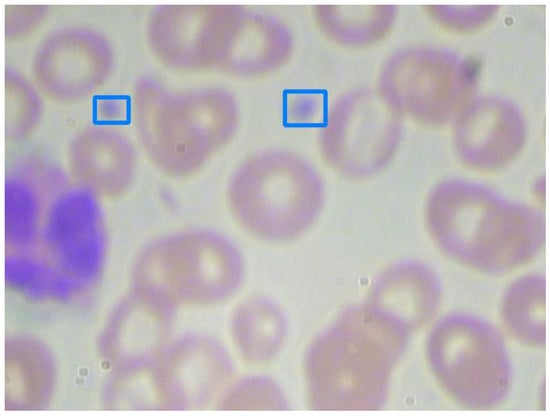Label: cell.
I'll use <instances>...</instances> for the list:
<instances>
[{"instance_id": "1", "label": "cell", "mask_w": 550, "mask_h": 416, "mask_svg": "<svg viewBox=\"0 0 550 416\" xmlns=\"http://www.w3.org/2000/svg\"><path fill=\"white\" fill-rule=\"evenodd\" d=\"M424 221L442 254L488 276H504L526 266L546 241V221L538 209L462 178L432 188Z\"/></svg>"}, {"instance_id": "2", "label": "cell", "mask_w": 550, "mask_h": 416, "mask_svg": "<svg viewBox=\"0 0 550 416\" xmlns=\"http://www.w3.org/2000/svg\"><path fill=\"white\" fill-rule=\"evenodd\" d=\"M411 334L367 303L343 312L305 354L309 406L317 410L380 409Z\"/></svg>"}, {"instance_id": "3", "label": "cell", "mask_w": 550, "mask_h": 416, "mask_svg": "<svg viewBox=\"0 0 550 416\" xmlns=\"http://www.w3.org/2000/svg\"><path fill=\"white\" fill-rule=\"evenodd\" d=\"M129 112L143 153L173 179L206 166L234 137L240 119L236 98L224 88L171 91L150 77L135 83Z\"/></svg>"}, {"instance_id": "4", "label": "cell", "mask_w": 550, "mask_h": 416, "mask_svg": "<svg viewBox=\"0 0 550 416\" xmlns=\"http://www.w3.org/2000/svg\"><path fill=\"white\" fill-rule=\"evenodd\" d=\"M323 201L317 170L284 149L251 155L234 170L227 185L234 221L252 238L271 245L302 237L317 220Z\"/></svg>"}, {"instance_id": "5", "label": "cell", "mask_w": 550, "mask_h": 416, "mask_svg": "<svg viewBox=\"0 0 550 416\" xmlns=\"http://www.w3.org/2000/svg\"><path fill=\"white\" fill-rule=\"evenodd\" d=\"M240 252L225 236L194 229L163 236L141 250L133 290L167 307L212 308L231 300L243 281Z\"/></svg>"}, {"instance_id": "6", "label": "cell", "mask_w": 550, "mask_h": 416, "mask_svg": "<svg viewBox=\"0 0 550 416\" xmlns=\"http://www.w3.org/2000/svg\"><path fill=\"white\" fill-rule=\"evenodd\" d=\"M425 357L437 383L458 406H500L512 386V365L500 333L473 314L452 313L437 321L425 342Z\"/></svg>"}, {"instance_id": "7", "label": "cell", "mask_w": 550, "mask_h": 416, "mask_svg": "<svg viewBox=\"0 0 550 416\" xmlns=\"http://www.w3.org/2000/svg\"><path fill=\"white\" fill-rule=\"evenodd\" d=\"M477 64L438 46H415L390 56L376 90L400 117L429 127L452 123L474 98Z\"/></svg>"}, {"instance_id": "8", "label": "cell", "mask_w": 550, "mask_h": 416, "mask_svg": "<svg viewBox=\"0 0 550 416\" xmlns=\"http://www.w3.org/2000/svg\"><path fill=\"white\" fill-rule=\"evenodd\" d=\"M402 136L401 117L377 91H346L330 106L318 134L324 163L350 180H367L391 163Z\"/></svg>"}, {"instance_id": "9", "label": "cell", "mask_w": 550, "mask_h": 416, "mask_svg": "<svg viewBox=\"0 0 550 416\" xmlns=\"http://www.w3.org/2000/svg\"><path fill=\"white\" fill-rule=\"evenodd\" d=\"M244 8L231 4H159L148 13L145 39L165 67L183 73L222 70Z\"/></svg>"}, {"instance_id": "10", "label": "cell", "mask_w": 550, "mask_h": 416, "mask_svg": "<svg viewBox=\"0 0 550 416\" xmlns=\"http://www.w3.org/2000/svg\"><path fill=\"white\" fill-rule=\"evenodd\" d=\"M113 66L114 50L108 38L81 24L63 25L48 32L31 59L36 88L63 104L94 94L108 80Z\"/></svg>"}, {"instance_id": "11", "label": "cell", "mask_w": 550, "mask_h": 416, "mask_svg": "<svg viewBox=\"0 0 550 416\" xmlns=\"http://www.w3.org/2000/svg\"><path fill=\"white\" fill-rule=\"evenodd\" d=\"M232 374L228 351L201 334L170 339L148 369L154 405L162 409L205 408L221 399Z\"/></svg>"}, {"instance_id": "12", "label": "cell", "mask_w": 550, "mask_h": 416, "mask_svg": "<svg viewBox=\"0 0 550 416\" xmlns=\"http://www.w3.org/2000/svg\"><path fill=\"white\" fill-rule=\"evenodd\" d=\"M452 124L455 154L465 167L476 172L506 168L522 152L527 139L520 109L498 96L473 98Z\"/></svg>"}, {"instance_id": "13", "label": "cell", "mask_w": 550, "mask_h": 416, "mask_svg": "<svg viewBox=\"0 0 550 416\" xmlns=\"http://www.w3.org/2000/svg\"><path fill=\"white\" fill-rule=\"evenodd\" d=\"M174 312L132 290L106 320L99 339L100 354L116 372L147 369L170 340Z\"/></svg>"}, {"instance_id": "14", "label": "cell", "mask_w": 550, "mask_h": 416, "mask_svg": "<svg viewBox=\"0 0 550 416\" xmlns=\"http://www.w3.org/2000/svg\"><path fill=\"white\" fill-rule=\"evenodd\" d=\"M66 161L70 175L80 186L109 200L129 191L138 168L135 145L109 123L92 124L78 131L68 144Z\"/></svg>"}, {"instance_id": "15", "label": "cell", "mask_w": 550, "mask_h": 416, "mask_svg": "<svg viewBox=\"0 0 550 416\" xmlns=\"http://www.w3.org/2000/svg\"><path fill=\"white\" fill-rule=\"evenodd\" d=\"M441 298V284L434 270L419 261L406 260L390 265L377 276L367 304L413 333L434 318Z\"/></svg>"}, {"instance_id": "16", "label": "cell", "mask_w": 550, "mask_h": 416, "mask_svg": "<svg viewBox=\"0 0 550 416\" xmlns=\"http://www.w3.org/2000/svg\"><path fill=\"white\" fill-rule=\"evenodd\" d=\"M57 366L50 349L26 334L4 344V407L11 411L46 408L55 393Z\"/></svg>"}, {"instance_id": "17", "label": "cell", "mask_w": 550, "mask_h": 416, "mask_svg": "<svg viewBox=\"0 0 550 416\" xmlns=\"http://www.w3.org/2000/svg\"><path fill=\"white\" fill-rule=\"evenodd\" d=\"M294 36L281 18L244 8L223 72L239 78L270 74L292 56Z\"/></svg>"}, {"instance_id": "18", "label": "cell", "mask_w": 550, "mask_h": 416, "mask_svg": "<svg viewBox=\"0 0 550 416\" xmlns=\"http://www.w3.org/2000/svg\"><path fill=\"white\" fill-rule=\"evenodd\" d=\"M229 329L241 358L251 365H264L281 350L287 325L281 309L274 302L252 297L234 309Z\"/></svg>"}, {"instance_id": "19", "label": "cell", "mask_w": 550, "mask_h": 416, "mask_svg": "<svg viewBox=\"0 0 550 416\" xmlns=\"http://www.w3.org/2000/svg\"><path fill=\"white\" fill-rule=\"evenodd\" d=\"M316 26L332 42L348 48H367L382 41L391 31L396 8L387 4L314 6Z\"/></svg>"}, {"instance_id": "20", "label": "cell", "mask_w": 550, "mask_h": 416, "mask_svg": "<svg viewBox=\"0 0 550 416\" xmlns=\"http://www.w3.org/2000/svg\"><path fill=\"white\" fill-rule=\"evenodd\" d=\"M500 317L521 344L535 349L546 345V280L538 273L515 279L504 291Z\"/></svg>"}, {"instance_id": "21", "label": "cell", "mask_w": 550, "mask_h": 416, "mask_svg": "<svg viewBox=\"0 0 550 416\" xmlns=\"http://www.w3.org/2000/svg\"><path fill=\"white\" fill-rule=\"evenodd\" d=\"M39 90L20 72L6 67L4 72V134L10 142L33 134L42 117Z\"/></svg>"}, {"instance_id": "22", "label": "cell", "mask_w": 550, "mask_h": 416, "mask_svg": "<svg viewBox=\"0 0 550 416\" xmlns=\"http://www.w3.org/2000/svg\"><path fill=\"white\" fill-rule=\"evenodd\" d=\"M219 407L227 410L285 409L286 398L281 388L262 376L242 379L230 386L221 397Z\"/></svg>"}, {"instance_id": "23", "label": "cell", "mask_w": 550, "mask_h": 416, "mask_svg": "<svg viewBox=\"0 0 550 416\" xmlns=\"http://www.w3.org/2000/svg\"><path fill=\"white\" fill-rule=\"evenodd\" d=\"M430 16L444 28L472 32L482 28L495 15L493 5H428Z\"/></svg>"}, {"instance_id": "24", "label": "cell", "mask_w": 550, "mask_h": 416, "mask_svg": "<svg viewBox=\"0 0 550 416\" xmlns=\"http://www.w3.org/2000/svg\"><path fill=\"white\" fill-rule=\"evenodd\" d=\"M48 12L43 4H8L4 9L6 41L22 39L41 25Z\"/></svg>"}]
</instances>
